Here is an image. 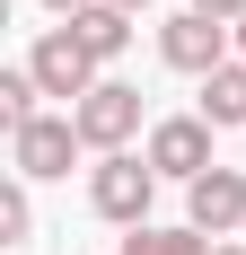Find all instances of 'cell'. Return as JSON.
<instances>
[{"instance_id":"7a4b0ae2","label":"cell","mask_w":246,"mask_h":255,"mask_svg":"<svg viewBox=\"0 0 246 255\" xmlns=\"http://www.w3.org/2000/svg\"><path fill=\"white\" fill-rule=\"evenodd\" d=\"M26 71H35V88H44V97H62V115H71V106H79V97H88V88L106 79L71 26H44V35L26 44Z\"/></svg>"},{"instance_id":"5bb4252c","label":"cell","mask_w":246,"mask_h":255,"mask_svg":"<svg viewBox=\"0 0 246 255\" xmlns=\"http://www.w3.org/2000/svg\"><path fill=\"white\" fill-rule=\"evenodd\" d=\"M35 9H53V18H79V9H88V0H35Z\"/></svg>"},{"instance_id":"e0dca14e","label":"cell","mask_w":246,"mask_h":255,"mask_svg":"<svg viewBox=\"0 0 246 255\" xmlns=\"http://www.w3.org/2000/svg\"><path fill=\"white\" fill-rule=\"evenodd\" d=\"M238 53H246V18H238Z\"/></svg>"},{"instance_id":"6da1fadb","label":"cell","mask_w":246,"mask_h":255,"mask_svg":"<svg viewBox=\"0 0 246 255\" xmlns=\"http://www.w3.org/2000/svg\"><path fill=\"white\" fill-rule=\"evenodd\" d=\"M88 203H97V220H115V229H141L149 203H158V167H149L141 150H106L97 167H88Z\"/></svg>"},{"instance_id":"8fae6325","label":"cell","mask_w":246,"mask_h":255,"mask_svg":"<svg viewBox=\"0 0 246 255\" xmlns=\"http://www.w3.org/2000/svg\"><path fill=\"white\" fill-rule=\"evenodd\" d=\"M35 97H44V88H35V71H26V62H18V71H0V124H9V132H26L35 115H44Z\"/></svg>"},{"instance_id":"8992f818","label":"cell","mask_w":246,"mask_h":255,"mask_svg":"<svg viewBox=\"0 0 246 255\" xmlns=\"http://www.w3.org/2000/svg\"><path fill=\"white\" fill-rule=\"evenodd\" d=\"M88 150L79 141V124L71 115H35L26 132H9V167H18L26 185H53V176H71V158Z\"/></svg>"},{"instance_id":"7c38bea8","label":"cell","mask_w":246,"mask_h":255,"mask_svg":"<svg viewBox=\"0 0 246 255\" xmlns=\"http://www.w3.org/2000/svg\"><path fill=\"white\" fill-rule=\"evenodd\" d=\"M35 238V203H26V176L0 185V247H26Z\"/></svg>"},{"instance_id":"ba28073f","label":"cell","mask_w":246,"mask_h":255,"mask_svg":"<svg viewBox=\"0 0 246 255\" xmlns=\"http://www.w3.org/2000/svg\"><path fill=\"white\" fill-rule=\"evenodd\" d=\"M62 26L88 44V62H97V71L115 62L123 44H132V9H115V0H88V9H79V18H62Z\"/></svg>"},{"instance_id":"4fadbf2b","label":"cell","mask_w":246,"mask_h":255,"mask_svg":"<svg viewBox=\"0 0 246 255\" xmlns=\"http://www.w3.org/2000/svg\"><path fill=\"white\" fill-rule=\"evenodd\" d=\"M185 9H202V18H220V26H238V18H246V0H185Z\"/></svg>"},{"instance_id":"9a60e30c","label":"cell","mask_w":246,"mask_h":255,"mask_svg":"<svg viewBox=\"0 0 246 255\" xmlns=\"http://www.w3.org/2000/svg\"><path fill=\"white\" fill-rule=\"evenodd\" d=\"M211 255H246V247H229V238H220V247H211Z\"/></svg>"},{"instance_id":"30bf717a","label":"cell","mask_w":246,"mask_h":255,"mask_svg":"<svg viewBox=\"0 0 246 255\" xmlns=\"http://www.w3.org/2000/svg\"><path fill=\"white\" fill-rule=\"evenodd\" d=\"M220 238H202V229H158V220H141V229L123 238V255H211Z\"/></svg>"},{"instance_id":"52a82bcc","label":"cell","mask_w":246,"mask_h":255,"mask_svg":"<svg viewBox=\"0 0 246 255\" xmlns=\"http://www.w3.org/2000/svg\"><path fill=\"white\" fill-rule=\"evenodd\" d=\"M185 229H202V238H238L246 229V176L238 167H211V176L185 185Z\"/></svg>"},{"instance_id":"3957f363","label":"cell","mask_w":246,"mask_h":255,"mask_svg":"<svg viewBox=\"0 0 246 255\" xmlns=\"http://www.w3.org/2000/svg\"><path fill=\"white\" fill-rule=\"evenodd\" d=\"M238 26H220V18H202V9H176L167 26H158V62L167 71H185V79H211L220 62H238Z\"/></svg>"},{"instance_id":"277c9868","label":"cell","mask_w":246,"mask_h":255,"mask_svg":"<svg viewBox=\"0 0 246 255\" xmlns=\"http://www.w3.org/2000/svg\"><path fill=\"white\" fill-rule=\"evenodd\" d=\"M71 124H79V141H88V158L132 150V132H141V88H132V79H97V88L71 106Z\"/></svg>"},{"instance_id":"2e32d148","label":"cell","mask_w":246,"mask_h":255,"mask_svg":"<svg viewBox=\"0 0 246 255\" xmlns=\"http://www.w3.org/2000/svg\"><path fill=\"white\" fill-rule=\"evenodd\" d=\"M115 9H149V0H115Z\"/></svg>"},{"instance_id":"5b68a950","label":"cell","mask_w":246,"mask_h":255,"mask_svg":"<svg viewBox=\"0 0 246 255\" xmlns=\"http://www.w3.org/2000/svg\"><path fill=\"white\" fill-rule=\"evenodd\" d=\"M141 158L158 167V176H176V185H194V176H211L220 158H211V124L202 115H158L149 124V141H141Z\"/></svg>"},{"instance_id":"9c48e42d","label":"cell","mask_w":246,"mask_h":255,"mask_svg":"<svg viewBox=\"0 0 246 255\" xmlns=\"http://www.w3.org/2000/svg\"><path fill=\"white\" fill-rule=\"evenodd\" d=\"M202 124L211 132H246V53L202 79Z\"/></svg>"}]
</instances>
